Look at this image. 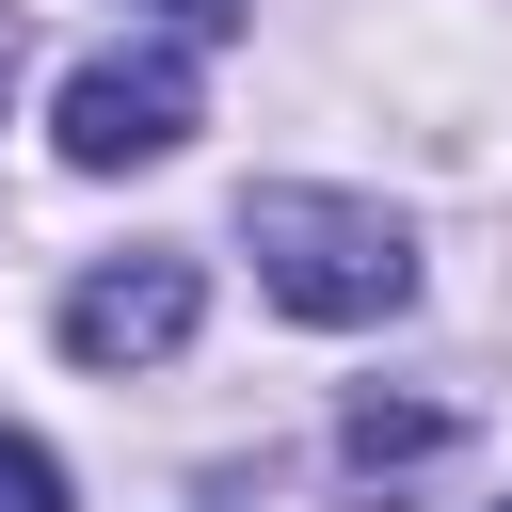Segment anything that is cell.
Returning a JSON list of instances; mask_svg holds the SVG:
<instances>
[{
	"label": "cell",
	"mask_w": 512,
	"mask_h": 512,
	"mask_svg": "<svg viewBox=\"0 0 512 512\" xmlns=\"http://www.w3.org/2000/svg\"><path fill=\"white\" fill-rule=\"evenodd\" d=\"M240 256H256V288H272L288 320H320V336L416 304V224L368 208V192H304V176H272V192H240Z\"/></svg>",
	"instance_id": "obj_1"
},
{
	"label": "cell",
	"mask_w": 512,
	"mask_h": 512,
	"mask_svg": "<svg viewBox=\"0 0 512 512\" xmlns=\"http://www.w3.org/2000/svg\"><path fill=\"white\" fill-rule=\"evenodd\" d=\"M48 144H64L80 176L176 160V144H192V48H96V64L48 96Z\"/></svg>",
	"instance_id": "obj_2"
},
{
	"label": "cell",
	"mask_w": 512,
	"mask_h": 512,
	"mask_svg": "<svg viewBox=\"0 0 512 512\" xmlns=\"http://www.w3.org/2000/svg\"><path fill=\"white\" fill-rule=\"evenodd\" d=\"M192 320H208V272L192 256H96L80 288H64V352L80 368H160V352H192Z\"/></svg>",
	"instance_id": "obj_3"
},
{
	"label": "cell",
	"mask_w": 512,
	"mask_h": 512,
	"mask_svg": "<svg viewBox=\"0 0 512 512\" xmlns=\"http://www.w3.org/2000/svg\"><path fill=\"white\" fill-rule=\"evenodd\" d=\"M336 464H352V480H416V464H448V400H352V416H336Z\"/></svg>",
	"instance_id": "obj_4"
},
{
	"label": "cell",
	"mask_w": 512,
	"mask_h": 512,
	"mask_svg": "<svg viewBox=\"0 0 512 512\" xmlns=\"http://www.w3.org/2000/svg\"><path fill=\"white\" fill-rule=\"evenodd\" d=\"M0 512H64V464H48L32 432H0Z\"/></svg>",
	"instance_id": "obj_5"
},
{
	"label": "cell",
	"mask_w": 512,
	"mask_h": 512,
	"mask_svg": "<svg viewBox=\"0 0 512 512\" xmlns=\"http://www.w3.org/2000/svg\"><path fill=\"white\" fill-rule=\"evenodd\" d=\"M160 16H176V32H240V0H160Z\"/></svg>",
	"instance_id": "obj_6"
},
{
	"label": "cell",
	"mask_w": 512,
	"mask_h": 512,
	"mask_svg": "<svg viewBox=\"0 0 512 512\" xmlns=\"http://www.w3.org/2000/svg\"><path fill=\"white\" fill-rule=\"evenodd\" d=\"M0 80H16V0H0Z\"/></svg>",
	"instance_id": "obj_7"
}]
</instances>
